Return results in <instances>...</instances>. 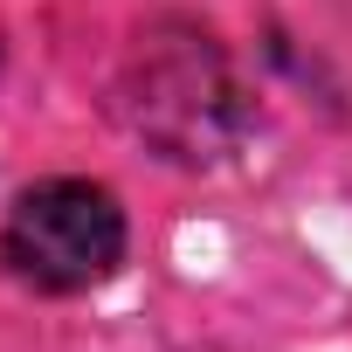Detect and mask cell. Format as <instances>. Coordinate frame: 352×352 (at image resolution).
Returning <instances> with one entry per match:
<instances>
[{
	"label": "cell",
	"instance_id": "obj_1",
	"mask_svg": "<svg viewBox=\"0 0 352 352\" xmlns=\"http://www.w3.org/2000/svg\"><path fill=\"white\" fill-rule=\"evenodd\" d=\"M0 263L35 290H90L124 263V208L90 180H42L0 228Z\"/></svg>",
	"mask_w": 352,
	"mask_h": 352
},
{
	"label": "cell",
	"instance_id": "obj_2",
	"mask_svg": "<svg viewBox=\"0 0 352 352\" xmlns=\"http://www.w3.org/2000/svg\"><path fill=\"white\" fill-rule=\"evenodd\" d=\"M124 111L173 159H214L235 131V83H228L214 42L180 28V35H159L152 49H138V63L124 76Z\"/></svg>",
	"mask_w": 352,
	"mask_h": 352
}]
</instances>
